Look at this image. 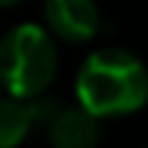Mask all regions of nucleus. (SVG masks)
<instances>
[{"label":"nucleus","mask_w":148,"mask_h":148,"mask_svg":"<svg viewBox=\"0 0 148 148\" xmlns=\"http://www.w3.org/2000/svg\"><path fill=\"white\" fill-rule=\"evenodd\" d=\"M44 21L47 31L57 39L83 44L99 31V8L94 0H47Z\"/></svg>","instance_id":"7ed1b4c3"},{"label":"nucleus","mask_w":148,"mask_h":148,"mask_svg":"<svg viewBox=\"0 0 148 148\" xmlns=\"http://www.w3.org/2000/svg\"><path fill=\"white\" fill-rule=\"evenodd\" d=\"M18 0H0V8H10V5H16Z\"/></svg>","instance_id":"423d86ee"},{"label":"nucleus","mask_w":148,"mask_h":148,"mask_svg":"<svg viewBox=\"0 0 148 148\" xmlns=\"http://www.w3.org/2000/svg\"><path fill=\"white\" fill-rule=\"evenodd\" d=\"M52 148H96L99 143V117L86 107H65L57 109L47 122Z\"/></svg>","instance_id":"20e7f679"},{"label":"nucleus","mask_w":148,"mask_h":148,"mask_svg":"<svg viewBox=\"0 0 148 148\" xmlns=\"http://www.w3.org/2000/svg\"><path fill=\"white\" fill-rule=\"evenodd\" d=\"M57 73L52 34L36 23H21L0 39V83L8 96L31 101L42 96Z\"/></svg>","instance_id":"f03ea898"},{"label":"nucleus","mask_w":148,"mask_h":148,"mask_svg":"<svg viewBox=\"0 0 148 148\" xmlns=\"http://www.w3.org/2000/svg\"><path fill=\"white\" fill-rule=\"evenodd\" d=\"M75 96L99 120L133 114L148 101V68L127 49H96L75 75Z\"/></svg>","instance_id":"f257e3e1"},{"label":"nucleus","mask_w":148,"mask_h":148,"mask_svg":"<svg viewBox=\"0 0 148 148\" xmlns=\"http://www.w3.org/2000/svg\"><path fill=\"white\" fill-rule=\"evenodd\" d=\"M34 127L31 107L23 99H0V148H16Z\"/></svg>","instance_id":"39448f33"}]
</instances>
